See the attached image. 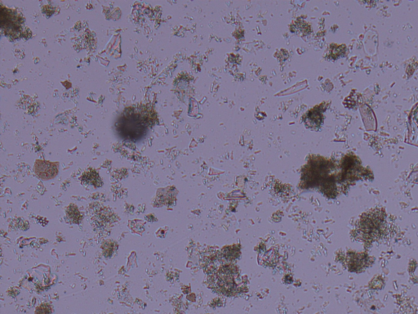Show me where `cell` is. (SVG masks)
Masks as SVG:
<instances>
[{"label":"cell","mask_w":418,"mask_h":314,"mask_svg":"<svg viewBox=\"0 0 418 314\" xmlns=\"http://www.w3.org/2000/svg\"><path fill=\"white\" fill-rule=\"evenodd\" d=\"M93 221L98 228H106L115 221V216L110 210L102 208L97 211L93 218Z\"/></svg>","instance_id":"obj_3"},{"label":"cell","mask_w":418,"mask_h":314,"mask_svg":"<svg viewBox=\"0 0 418 314\" xmlns=\"http://www.w3.org/2000/svg\"><path fill=\"white\" fill-rule=\"evenodd\" d=\"M36 314H51L52 313V308L48 304H42L39 306V308H37Z\"/></svg>","instance_id":"obj_6"},{"label":"cell","mask_w":418,"mask_h":314,"mask_svg":"<svg viewBox=\"0 0 418 314\" xmlns=\"http://www.w3.org/2000/svg\"><path fill=\"white\" fill-rule=\"evenodd\" d=\"M67 216H68V217L71 218V220L76 223V224H77L78 222H80V212L78 211L77 208L75 205H71L67 209Z\"/></svg>","instance_id":"obj_5"},{"label":"cell","mask_w":418,"mask_h":314,"mask_svg":"<svg viewBox=\"0 0 418 314\" xmlns=\"http://www.w3.org/2000/svg\"><path fill=\"white\" fill-rule=\"evenodd\" d=\"M35 172L43 179H51L57 174L56 165L47 162L38 161L35 166Z\"/></svg>","instance_id":"obj_2"},{"label":"cell","mask_w":418,"mask_h":314,"mask_svg":"<svg viewBox=\"0 0 418 314\" xmlns=\"http://www.w3.org/2000/svg\"><path fill=\"white\" fill-rule=\"evenodd\" d=\"M1 17H4L5 18H2V27L3 28H5L6 27L7 30H12V31H15V30H18L19 29L20 24L19 21L17 20V18L14 17V15L13 14V12L10 10V13H7L5 14L4 12L2 11V16Z\"/></svg>","instance_id":"obj_4"},{"label":"cell","mask_w":418,"mask_h":314,"mask_svg":"<svg viewBox=\"0 0 418 314\" xmlns=\"http://www.w3.org/2000/svg\"><path fill=\"white\" fill-rule=\"evenodd\" d=\"M125 112L116 124V129L120 135L125 139L138 141L143 138L147 131V122L142 115L129 109Z\"/></svg>","instance_id":"obj_1"}]
</instances>
